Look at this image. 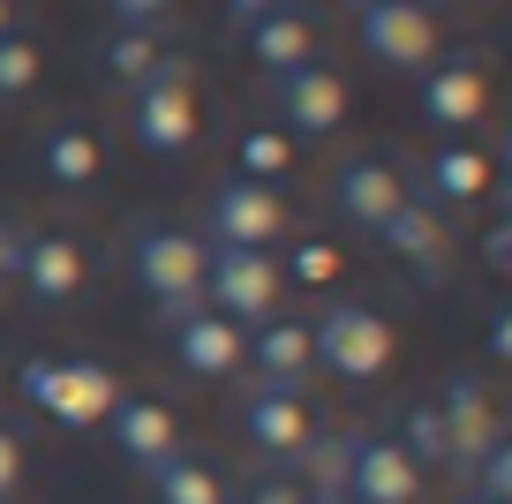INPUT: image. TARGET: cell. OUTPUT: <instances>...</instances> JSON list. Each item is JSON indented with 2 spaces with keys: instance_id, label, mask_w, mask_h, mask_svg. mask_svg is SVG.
I'll use <instances>...</instances> for the list:
<instances>
[{
  "instance_id": "3",
  "label": "cell",
  "mask_w": 512,
  "mask_h": 504,
  "mask_svg": "<svg viewBox=\"0 0 512 504\" xmlns=\"http://www.w3.org/2000/svg\"><path fill=\"white\" fill-rule=\"evenodd\" d=\"M309 354H317V369H332V377L369 384L392 362V324H384L369 301H324L317 324H309Z\"/></svg>"
},
{
  "instance_id": "36",
  "label": "cell",
  "mask_w": 512,
  "mask_h": 504,
  "mask_svg": "<svg viewBox=\"0 0 512 504\" xmlns=\"http://www.w3.org/2000/svg\"><path fill=\"white\" fill-rule=\"evenodd\" d=\"M302 504H354V497H347L339 482H309V497H302Z\"/></svg>"
},
{
  "instance_id": "11",
  "label": "cell",
  "mask_w": 512,
  "mask_h": 504,
  "mask_svg": "<svg viewBox=\"0 0 512 504\" xmlns=\"http://www.w3.org/2000/svg\"><path fill=\"white\" fill-rule=\"evenodd\" d=\"M241 362H256V384L264 392H309V377H317V354H309V324L302 316H264V324H249V354Z\"/></svg>"
},
{
  "instance_id": "26",
  "label": "cell",
  "mask_w": 512,
  "mask_h": 504,
  "mask_svg": "<svg viewBox=\"0 0 512 504\" xmlns=\"http://www.w3.org/2000/svg\"><path fill=\"white\" fill-rule=\"evenodd\" d=\"M38 68H46V53L31 38H0V98H31Z\"/></svg>"
},
{
  "instance_id": "17",
  "label": "cell",
  "mask_w": 512,
  "mask_h": 504,
  "mask_svg": "<svg viewBox=\"0 0 512 504\" xmlns=\"http://www.w3.org/2000/svg\"><path fill=\"white\" fill-rule=\"evenodd\" d=\"M241 437L264 459H302L309 452V407L294 392H264V384H256V392L241 399Z\"/></svg>"
},
{
  "instance_id": "12",
  "label": "cell",
  "mask_w": 512,
  "mask_h": 504,
  "mask_svg": "<svg viewBox=\"0 0 512 504\" xmlns=\"http://www.w3.org/2000/svg\"><path fill=\"white\" fill-rule=\"evenodd\" d=\"M400 204H407V181L392 174V158H347L332 174V211L347 226H362V234H377Z\"/></svg>"
},
{
  "instance_id": "37",
  "label": "cell",
  "mask_w": 512,
  "mask_h": 504,
  "mask_svg": "<svg viewBox=\"0 0 512 504\" xmlns=\"http://www.w3.org/2000/svg\"><path fill=\"white\" fill-rule=\"evenodd\" d=\"M0 38H16V0H0Z\"/></svg>"
},
{
  "instance_id": "16",
  "label": "cell",
  "mask_w": 512,
  "mask_h": 504,
  "mask_svg": "<svg viewBox=\"0 0 512 504\" xmlns=\"http://www.w3.org/2000/svg\"><path fill=\"white\" fill-rule=\"evenodd\" d=\"M437 422H445V452H452V467H475L482 452H490L505 429H497V407H490V392H482V377H452L445 384V407H437Z\"/></svg>"
},
{
  "instance_id": "1",
  "label": "cell",
  "mask_w": 512,
  "mask_h": 504,
  "mask_svg": "<svg viewBox=\"0 0 512 504\" xmlns=\"http://www.w3.org/2000/svg\"><path fill=\"white\" fill-rule=\"evenodd\" d=\"M128 271L151 294V309H166V316L196 309L204 301V234H189L174 219H144L128 234Z\"/></svg>"
},
{
  "instance_id": "4",
  "label": "cell",
  "mask_w": 512,
  "mask_h": 504,
  "mask_svg": "<svg viewBox=\"0 0 512 504\" xmlns=\"http://www.w3.org/2000/svg\"><path fill=\"white\" fill-rule=\"evenodd\" d=\"M204 309H219L226 324H264L279 316V264L272 249H234V241H204Z\"/></svg>"
},
{
  "instance_id": "32",
  "label": "cell",
  "mask_w": 512,
  "mask_h": 504,
  "mask_svg": "<svg viewBox=\"0 0 512 504\" xmlns=\"http://www.w3.org/2000/svg\"><path fill=\"white\" fill-rule=\"evenodd\" d=\"M23 234H31V226H16L8 211H0V286H16V256H23Z\"/></svg>"
},
{
  "instance_id": "27",
  "label": "cell",
  "mask_w": 512,
  "mask_h": 504,
  "mask_svg": "<svg viewBox=\"0 0 512 504\" xmlns=\"http://www.w3.org/2000/svg\"><path fill=\"white\" fill-rule=\"evenodd\" d=\"M475 474H482V482H475V497H482V504H505V497H512V444L497 437L490 452L475 459Z\"/></svg>"
},
{
  "instance_id": "25",
  "label": "cell",
  "mask_w": 512,
  "mask_h": 504,
  "mask_svg": "<svg viewBox=\"0 0 512 504\" xmlns=\"http://www.w3.org/2000/svg\"><path fill=\"white\" fill-rule=\"evenodd\" d=\"M287 166H294V143L279 136V128H249V136H241V174H249V181L272 174V189H279V174H287Z\"/></svg>"
},
{
  "instance_id": "14",
  "label": "cell",
  "mask_w": 512,
  "mask_h": 504,
  "mask_svg": "<svg viewBox=\"0 0 512 504\" xmlns=\"http://www.w3.org/2000/svg\"><path fill=\"white\" fill-rule=\"evenodd\" d=\"M106 437H113V452H121L136 474H151L159 459H174V452H181V422H174V407H159V399H128V392L113 399Z\"/></svg>"
},
{
  "instance_id": "21",
  "label": "cell",
  "mask_w": 512,
  "mask_h": 504,
  "mask_svg": "<svg viewBox=\"0 0 512 504\" xmlns=\"http://www.w3.org/2000/svg\"><path fill=\"white\" fill-rule=\"evenodd\" d=\"M422 181H430V204H475V196H490V158L467 143H445V151H430Z\"/></svg>"
},
{
  "instance_id": "30",
  "label": "cell",
  "mask_w": 512,
  "mask_h": 504,
  "mask_svg": "<svg viewBox=\"0 0 512 504\" xmlns=\"http://www.w3.org/2000/svg\"><path fill=\"white\" fill-rule=\"evenodd\" d=\"M16 482H23V437L0 422V504L16 497Z\"/></svg>"
},
{
  "instance_id": "34",
  "label": "cell",
  "mask_w": 512,
  "mask_h": 504,
  "mask_svg": "<svg viewBox=\"0 0 512 504\" xmlns=\"http://www.w3.org/2000/svg\"><path fill=\"white\" fill-rule=\"evenodd\" d=\"M482 264H490L497 279L512 271V226H490V234H482Z\"/></svg>"
},
{
  "instance_id": "6",
  "label": "cell",
  "mask_w": 512,
  "mask_h": 504,
  "mask_svg": "<svg viewBox=\"0 0 512 504\" xmlns=\"http://www.w3.org/2000/svg\"><path fill=\"white\" fill-rule=\"evenodd\" d=\"M354 38H362V53L377 68L422 76V68L437 61V16L422 0H362V8H354Z\"/></svg>"
},
{
  "instance_id": "5",
  "label": "cell",
  "mask_w": 512,
  "mask_h": 504,
  "mask_svg": "<svg viewBox=\"0 0 512 504\" xmlns=\"http://www.w3.org/2000/svg\"><path fill=\"white\" fill-rule=\"evenodd\" d=\"M16 392L31 399L38 414H53L61 429H91L113 414V399H121V377H113L106 362H23Z\"/></svg>"
},
{
  "instance_id": "20",
  "label": "cell",
  "mask_w": 512,
  "mask_h": 504,
  "mask_svg": "<svg viewBox=\"0 0 512 504\" xmlns=\"http://www.w3.org/2000/svg\"><path fill=\"white\" fill-rule=\"evenodd\" d=\"M377 241H384V256H407V264H422V271H430L437 256H445V219H437V204L407 196V204L377 226Z\"/></svg>"
},
{
  "instance_id": "28",
  "label": "cell",
  "mask_w": 512,
  "mask_h": 504,
  "mask_svg": "<svg viewBox=\"0 0 512 504\" xmlns=\"http://www.w3.org/2000/svg\"><path fill=\"white\" fill-rule=\"evenodd\" d=\"M294 279L302 286H332L339 279V249L332 241H302V249H294Z\"/></svg>"
},
{
  "instance_id": "35",
  "label": "cell",
  "mask_w": 512,
  "mask_h": 504,
  "mask_svg": "<svg viewBox=\"0 0 512 504\" xmlns=\"http://www.w3.org/2000/svg\"><path fill=\"white\" fill-rule=\"evenodd\" d=\"M219 8H226V16H234V23H256V16H272L279 0H219Z\"/></svg>"
},
{
  "instance_id": "39",
  "label": "cell",
  "mask_w": 512,
  "mask_h": 504,
  "mask_svg": "<svg viewBox=\"0 0 512 504\" xmlns=\"http://www.w3.org/2000/svg\"><path fill=\"white\" fill-rule=\"evenodd\" d=\"M460 504H482V497H460Z\"/></svg>"
},
{
  "instance_id": "23",
  "label": "cell",
  "mask_w": 512,
  "mask_h": 504,
  "mask_svg": "<svg viewBox=\"0 0 512 504\" xmlns=\"http://www.w3.org/2000/svg\"><path fill=\"white\" fill-rule=\"evenodd\" d=\"M151 68H159V31H113V46H106V76H113V83H128V91H136Z\"/></svg>"
},
{
  "instance_id": "33",
  "label": "cell",
  "mask_w": 512,
  "mask_h": 504,
  "mask_svg": "<svg viewBox=\"0 0 512 504\" xmlns=\"http://www.w3.org/2000/svg\"><path fill=\"white\" fill-rule=\"evenodd\" d=\"M482 347H490V362H512V316L490 309V324H482Z\"/></svg>"
},
{
  "instance_id": "13",
  "label": "cell",
  "mask_w": 512,
  "mask_h": 504,
  "mask_svg": "<svg viewBox=\"0 0 512 504\" xmlns=\"http://www.w3.org/2000/svg\"><path fill=\"white\" fill-rule=\"evenodd\" d=\"M16 286L38 301V309H68V301L83 294V249H76V234H23Z\"/></svg>"
},
{
  "instance_id": "22",
  "label": "cell",
  "mask_w": 512,
  "mask_h": 504,
  "mask_svg": "<svg viewBox=\"0 0 512 504\" xmlns=\"http://www.w3.org/2000/svg\"><path fill=\"white\" fill-rule=\"evenodd\" d=\"M144 482H151V497H159V504H226V482L204 467V459H189V452L159 459Z\"/></svg>"
},
{
  "instance_id": "31",
  "label": "cell",
  "mask_w": 512,
  "mask_h": 504,
  "mask_svg": "<svg viewBox=\"0 0 512 504\" xmlns=\"http://www.w3.org/2000/svg\"><path fill=\"white\" fill-rule=\"evenodd\" d=\"M302 497H309V489L294 482V474H264V482L249 489V504H302Z\"/></svg>"
},
{
  "instance_id": "24",
  "label": "cell",
  "mask_w": 512,
  "mask_h": 504,
  "mask_svg": "<svg viewBox=\"0 0 512 504\" xmlns=\"http://www.w3.org/2000/svg\"><path fill=\"white\" fill-rule=\"evenodd\" d=\"M392 444H400V452L407 459H415V467H445V422H437V407H407V422H400V437H392Z\"/></svg>"
},
{
  "instance_id": "18",
  "label": "cell",
  "mask_w": 512,
  "mask_h": 504,
  "mask_svg": "<svg viewBox=\"0 0 512 504\" xmlns=\"http://www.w3.org/2000/svg\"><path fill=\"white\" fill-rule=\"evenodd\" d=\"M241 31H249V53H256V68H264V76H287V68H302L309 53H317V23H309L294 0H279L272 16L241 23Z\"/></svg>"
},
{
  "instance_id": "40",
  "label": "cell",
  "mask_w": 512,
  "mask_h": 504,
  "mask_svg": "<svg viewBox=\"0 0 512 504\" xmlns=\"http://www.w3.org/2000/svg\"><path fill=\"white\" fill-rule=\"evenodd\" d=\"M422 8H430V0H422ZM445 8H452V0H445Z\"/></svg>"
},
{
  "instance_id": "7",
  "label": "cell",
  "mask_w": 512,
  "mask_h": 504,
  "mask_svg": "<svg viewBox=\"0 0 512 504\" xmlns=\"http://www.w3.org/2000/svg\"><path fill=\"white\" fill-rule=\"evenodd\" d=\"M204 234L211 241H234V249H272V241L287 234V204H279L272 181L226 174L219 189L204 196Z\"/></svg>"
},
{
  "instance_id": "38",
  "label": "cell",
  "mask_w": 512,
  "mask_h": 504,
  "mask_svg": "<svg viewBox=\"0 0 512 504\" xmlns=\"http://www.w3.org/2000/svg\"><path fill=\"white\" fill-rule=\"evenodd\" d=\"M332 8H362V0H332Z\"/></svg>"
},
{
  "instance_id": "2",
  "label": "cell",
  "mask_w": 512,
  "mask_h": 504,
  "mask_svg": "<svg viewBox=\"0 0 512 504\" xmlns=\"http://www.w3.org/2000/svg\"><path fill=\"white\" fill-rule=\"evenodd\" d=\"M128 136H136V151H151V158H181V151L196 143V91H189V61L159 53V68H151V76L128 91Z\"/></svg>"
},
{
  "instance_id": "19",
  "label": "cell",
  "mask_w": 512,
  "mask_h": 504,
  "mask_svg": "<svg viewBox=\"0 0 512 504\" xmlns=\"http://www.w3.org/2000/svg\"><path fill=\"white\" fill-rule=\"evenodd\" d=\"M38 174H46L53 189H91V181L106 174V151H98V136L83 121H53L46 136H38Z\"/></svg>"
},
{
  "instance_id": "10",
  "label": "cell",
  "mask_w": 512,
  "mask_h": 504,
  "mask_svg": "<svg viewBox=\"0 0 512 504\" xmlns=\"http://www.w3.org/2000/svg\"><path fill=\"white\" fill-rule=\"evenodd\" d=\"M272 113L294 136H332L347 121V76H332L324 61H302L287 76H272Z\"/></svg>"
},
{
  "instance_id": "29",
  "label": "cell",
  "mask_w": 512,
  "mask_h": 504,
  "mask_svg": "<svg viewBox=\"0 0 512 504\" xmlns=\"http://www.w3.org/2000/svg\"><path fill=\"white\" fill-rule=\"evenodd\" d=\"M106 8H113L121 31H159V23L174 16V0H106Z\"/></svg>"
},
{
  "instance_id": "15",
  "label": "cell",
  "mask_w": 512,
  "mask_h": 504,
  "mask_svg": "<svg viewBox=\"0 0 512 504\" xmlns=\"http://www.w3.org/2000/svg\"><path fill=\"white\" fill-rule=\"evenodd\" d=\"M490 113V83H482V61L452 53V61L422 68V121L430 128H475Z\"/></svg>"
},
{
  "instance_id": "8",
  "label": "cell",
  "mask_w": 512,
  "mask_h": 504,
  "mask_svg": "<svg viewBox=\"0 0 512 504\" xmlns=\"http://www.w3.org/2000/svg\"><path fill=\"white\" fill-rule=\"evenodd\" d=\"M339 489H347L354 504H415V497H422V467H415L392 437H347Z\"/></svg>"
},
{
  "instance_id": "9",
  "label": "cell",
  "mask_w": 512,
  "mask_h": 504,
  "mask_svg": "<svg viewBox=\"0 0 512 504\" xmlns=\"http://www.w3.org/2000/svg\"><path fill=\"white\" fill-rule=\"evenodd\" d=\"M166 339H174V362L189 369V377H204V384H219V377H234L241 369V354H249V331L241 324H226L219 309H181V316H166Z\"/></svg>"
}]
</instances>
